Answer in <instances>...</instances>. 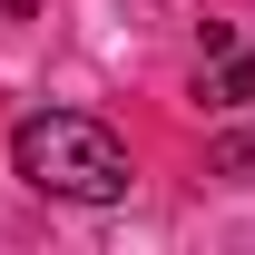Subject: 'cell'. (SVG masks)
Instances as JSON below:
<instances>
[{"label": "cell", "instance_id": "1", "mask_svg": "<svg viewBox=\"0 0 255 255\" xmlns=\"http://www.w3.org/2000/svg\"><path fill=\"white\" fill-rule=\"evenodd\" d=\"M10 167L30 177L39 196H59V206H118L128 196V147L108 118H79V108H30V118L10 128Z\"/></svg>", "mask_w": 255, "mask_h": 255}, {"label": "cell", "instance_id": "2", "mask_svg": "<svg viewBox=\"0 0 255 255\" xmlns=\"http://www.w3.org/2000/svg\"><path fill=\"white\" fill-rule=\"evenodd\" d=\"M206 108H255V49H236V39L216 49V79H206Z\"/></svg>", "mask_w": 255, "mask_h": 255}, {"label": "cell", "instance_id": "3", "mask_svg": "<svg viewBox=\"0 0 255 255\" xmlns=\"http://www.w3.org/2000/svg\"><path fill=\"white\" fill-rule=\"evenodd\" d=\"M206 167H216L226 187H255V128H226L216 147H206Z\"/></svg>", "mask_w": 255, "mask_h": 255}, {"label": "cell", "instance_id": "4", "mask_svg": "<svg viewBox=\"0 0 255 255\" xmlns=\"http://www.w3.org/2000/svg\"><path fill=\"white\" fill-rule=\"evenodd\" d=\"M30 10H39V0H0V30H10V20H30Z\"/></svg>", "mask_w": 255, "mask_h": 255}]
</instances>
